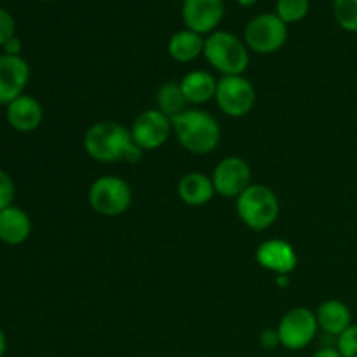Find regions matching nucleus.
Listing matches in <instances>:
<instances>
[{
	"instance_id": "obj_4",
	"label": "nucleus",
	"mask_w": 357,
	"mask_h": 357,
	"mask_svg": "<svg viewBox=\"0 0 357 357\" xmlns=\"http://www.w3.org/2000/svg\"><path fill=\"white\" fill-rule=\"evenodd\" d=\"M236 209L241 222L255 232L267 230L279 218V199L267 185L251 183L236 199Z\"/></svg>"
},
{
	"instance_id": "obj_16",
	"label": "nucleus",
	"mask_w": 357,
	"mask_h": 357,
	"mask_svg": "<svg viewBox=\"0 0 357 357\" xmlns=\"http://www.w3.org/2000/svg\"><path fill=\"white\" fill-rule=\"evenodd\" d=\"M316 317L319 330L337 338L352 324V312L347 303L335 298L321 303L316 310Z\"/></svg>"
},
{
	"instance_id": "obj_11",
	"label": "nucleus",
	"mask_w": 357,
	"mask_h": 357,
	"mask_svg": "<svg viewBox=\"0 0 357 357\" xmlns=\"http://www.w3.org/2000/svg\"><path fill=\"white\" fill-rule=\"evenodd\" d=\"M225 14L223 0H183L181 17L188 30L195 33H213Z\"/></svg>"
},
{
	"instance_id": "obj_5",
	"label": "nucleus",
	"mask_w": 357,
	"mask_h": 357,
	"mask_svg": "<svg viewBox=\"0 0 357 357\" xmlns=\"http://www.w3.org/2000/svg\"><path fill=\"white\" fill-rule=\"evenodd\" d=\"M87 201L94 213L114 218L124 215L131 208L132 190L124 178L105 174L91 183Z\"/></svg>"
},
{
	"instance_id": "obj_25",
	"label": "nucleus",
	"mask_w": 357,
	"mask_h": 357,
	"mask_svg": "<svg viewBox=\"0 0 357 357\" xmlns=\"http://www.w3.org/2000/svg\"><path fill=\"white\" fill-rule=\"evenodd\" d=\"M16 35V21H14L13 14L0 7V47H3L7 40Z\"/></svg>"
},
{
	"instance_id": "obj_29",
	"label": "nucleus",
	"mask_w": 357,
	"mask_h": 357,
	"mask_svg": "<svg viewBox=\"0 0 357 357\" xmlns=\"http://www.w3.org/2000/svg\"><path fill=\"white\" fill-rule=\"evenodd\" d=\"M275 284H278V288H288V286L291 284V278H289V275H278Z\"/></svg>"
},
{
	"instance_id": "obj_28",
	"label": "nucleus",
	"mask_w": 357,
	"mask_h": 357,
	"mask_svg": "<svg viewBox=\"0 0 357 357\" xmlns=\"http://www.w3.org/2000/svg\"><path fill=\"white\" fill-rule=\"evenodd\" d=\"M312 357H344L340 354L337 347H323L319 351H316L312 354Z\"/></svg>"
},
{
	"instance_id": "obj_13",
	"label": "nucleus",
	"mask_w": 357,
	"mask_h": 357,
	"mask_svg": "<svg viewBox=\"0 0 357 357\" xmlns=\"http://www.w3.org/2000/svg\"><path fill=\"white\" fill-rule=\"evenodd\" d=\"M257 264L265 271L275 275H289L298 265V255H296L293 244L282 239H268L257 248Z\"/></svg>"
},
{
	"instance_id": "obj_1",
	"label": "nucleus",
	"mask_w": 357,
	"mask_h": 357,
	"mask_svg": "<svg viewBox=\"0 0 357 357\" xmlns=\"http://www.w3.org/2000/svg\"><path fill=\"white\" fill-rule=\"evenodd\" d=\"M84 150L98 162L136 164L142 160L143 150L132 142L131 131L121 122L100 121L84 135Z\"/></svg>"
},
{
	"instance_id": "obj_14",
	"label": "nucleus",
	"mask_w": 357,
	"mask_h": 357,
	"mask_svg": "<svg viewBox=\"0 0 357 357\" xmlns=\"http://www.w3.org/2000/svg\"><path fill=\"white\" fill-rule=\"evenodd\" d=\"M6 121L14 131L31 132L40 128L44 121V108L33 96L21 94L6 107Z\"/></svg>"
},
{
	"instance_id": "obj_20",
	"label": "nucleus",
	"mask_w": 357,
	"mask_h": 357,
	"mask_svg": "<svg viewBox=\"0 0 357 357\" xmlns=\"http://www.w3.org/2000/svg\"><path fill=\"white\" fill-rule=\"evenodd\" d=\"M157 110L162 112L166 117L173 119L188 110V101L181 91L180 82H166L157 91Z\"/></svg>"
},
{
	"instance_id": "obj_17",
	"label": "nucleus",
	"mask_w": 357,
	"mask_h": 357,
	"mask_svg": "<svg viewBox=\"0 0 357 357\" xmlns=\"http://www.w3.org/2000/svg\"><path fill=\"white\" fill-rule=\"evenodd\" d=\"M215 194L216 190L211 176L202 173H187L178 183V197L192 208L208 204Z\"/></svg>"
},
{
	"instance_id": "obj_30",
	"label": "nucleus",
	"mask_w": 357,
	"mask_h": 357,
	"mask_svg": "<svg viewBox=\"0 0 357 357\" xmlns=\"http://www.w3.org/2000/svg\"><path fill=\"white\" fill-rule=\"evenodd\" d=\"M6 352H7V337L6 333H3L2 328H0V357L6 356Z\"/></svg>"
},
{
	"instance_id": "obj_26",
	"label": "nucleus",
	"mask_w": 357,
	"mask_h": 357,
	"mask_svg": "<svg viewBox=\"0 0 357 357\" xmlns=\"http://www.w3.org/2000/svg\"><path fill=\"white\" fill-rule=\"evenodd\" d=\"M260 345L264 349H267V351H272V349H275L279 345V337H278V330H272V328H268V330H264L260 333Z\"/></svg>"
},
{
	"instance_id": "obj_22",
	"label": "nucleus",
	"mask_w": 357,
	"mask_h": 357,
	"mask_svg": "<svg viewBox=\"0 0 357 357\" xmlns=\"http://www.w3.org/2000/svg\"><path fill=\"white\" fill-rule=\"evenodd\" d=\"M333 16L342 30L357 33V0H333Z\"/></svg>"
},
{
	"instance_id": "obj_9",
	"label": "nucleus",
	"mask_w": 357,
	"mask_h": 357,
	"mask_svg": "<svg viewBox=\"0 0 357 357\" xmlns=\"http://www.w3.org/2000/svg\"><path fill=\"white\" fill-rule=\"evenodd\" d=\"M132 142L143 150V152H152L160 149L167 142L169 135L173 132L171 119L166 117L162 112L157 108L143 110L131 124Z\"/></svg>"
},
{
	"instance_id": "obj_27",
	"label": "nucleus",
	"mask_w": 357,
	"mask_h": 357,
	"mask_svg": "<svg viewBox=\"0 0 357 357\" xmlns=\"http://www.w3.org/2000/svg\"><path fill=\"white\" fill-rule=\"evenodd\" d=\"M3 54H9V56H21V51H23V44H21L20 38L14 35L10 40H7L3 44Z\"/></svg>"
},
{
	"instance_id": "obj_3",
	"label": "nucleus",
	"mask_w": 357,
	"mask_h": 357,
	"mask_svg": "<svg viewBox=\"0 0 357 357\" xmlns=\"http://www.w3.org/2000/svg\"><path fill=\"white\" fill-rule=\"evenodd\" d=\"M204 58L223 77L244 75L250 66V49L241 38L225 30L209 33L204 40Z\"/></svg>"
},
{
	"instance_id": "obj_2",
	"label": "nucleus",
	"mask_w": 357,
	"mask_h": 357,
	"mask_svg": "<svg viewBox=\"0 0 357 357\" xmlns=\"http://www.w3.org/2000/svg\"><path fill=\"white\" fill-rule=\"evenodd\" d=\"M178 143L194 155H206L216 150L222 138V129L216 119L208 112L188 108L171 119Z\"/></svg>"
},
{
	"instance_id": "obj_12",
	"label": "nucleus",
	"mask_w": 357,
	"mask_h": 357,
	"mask_svg": "<svg viewBox=\"0 0 357 357\" xmlns=\"http://www.w3.org/2000/svg\"><path fill=\"white\" fill-rule=\"evenodd\" d=\"M30 80V65L23 56L0 54V105L7 107L10 101L24 94Z\"/></svg>"
},
{
	"instance_id": "obj_8",
	"label": "nucleus",
	"mask_w": 357,
	"mask_h": 357,
	"mask_svg": "<svg viewBox=\"0 0 357 357\" xmlns=\"http://www.w3.org/2000/svg\"><path fill=\"white\" fill-rule=\"evenodd\" d=\"M215 101L223 114L241 119L253 110L257 91L244 75H227L216 84Z\"/></svg>"
},
{
	"instance_id": "obj_32",
	"label": "nucleus",
	"mask_w": 357,
	"mask_h": 357,
	"mask_svg": "<svg viewBox=\"0 0 357 357\" xmlns=\"http://www.w3.org/2000/svg\"><path fill=\"white\" fill-rule=\"evenodd\" d=\"M44 2H52V0H44Z\"/></svg>"
},
{
	"instance_id": "obj_33",
	"label": "nucleus",
	"mask_w": 357,
	"mask_h": 357,
	"mask_svg": "<svg viewBox=\"0 0 357 357\" xmlns=\"http://www.w3.org/2000/svg\"><path fill=\"white\" fill-rule=\"evenodd\" d=\"M204 357H206V356H204Z\"/></svg>"
},
{
	"instance_id": "obj_19",
	"label": "nucleus",
	"mask_w": 357,
	"mask_h": 357,
	"mask_svg": "<svg viewBox=\"0 0 357 357\" xmlns=\"http://www.w3.org/2000/svg\"><path fill=\"white\" fill-rule=\"evenodd\" d=\"M204 40L206 38L201 33H195L188 28L178 30L167 42V52L174 61L190 63L204 52Z\"/></svg>"
},
{
	"instance_id": "obj_24",
	"label": "nucleus",
	"mask_w": 357,
	"mask_h": 357,
	"mask_svg": "<svg viewBox=\"0 0 357 357\" xmlns=\"http://www.w3.org/2000/svg\"><path fill=\"white\" fill-rule=\"evenodd\" d=\"M14 197H16V185H14V180L10 178L9 173L0 169V211L13 206Z\"/></svg>"
},
{
	"instance_id": "obj_21",
	"label": "nucleus",
	"mask_w": 357,
	"mask_h": 357,
	"mask_svg": "<svg viewBox=\"0 0 357 357\" xmlns=\"http://www.w3.org/2000/svg\"><path fill=\"white\" fill-rule=\"evenodd\" d=\"M309 0H278L275 2V14L284 21L286 24H293L302 21L309 14Z\"/></svg>"
},
{
	"instance_id": "obj_10",
	"label": "nucleus",
	"mask_w": 357,
	"mask_h": 357,
	"mask_svg": "<svg viewBox=\"0 0 357 357\" xmlns=\"http://www.w3.org/2000/svg\"><path fill=\"white\" fill-rule=\"evenodd\" d=\"M211 180L216 194L227 199H237L251 185V167L243 157H225L216 164Z\"/></svg>"
},
{
	"instance_id": "obj_23",
	"label": "nucleus",
	"mask_w": 357,
	"mask_h": 357,
	"mask_svg": "<svg viewBox=\"0 0 357 357\" xmlns=\"http://www.w3.org/2000/svg\"><path fill=\"white\" fill-rule=\"evenodd\" d=\"M337 349L344 357H357V323H352L337 338Z\"/></svg>"
},
{
	"instance_id": "obj_15",
	"label": "nucleus",
	"mask_w": 357,
	"mask_h": 357,
	"mask_svg": "<svg viewBox=\"0 0 357 357\" xmlns=\"http://www.w3.org/2000/svg\"><path fill=\"white\" fill-rule=\"evenodd\" d=\"M31 234V220L24 209L17 206L0 211V243L7 246H20L26 243Z\"/></svg>"
},
{
	"instance_id": "obj_7",
	"label": "nucleus",
	"mask_w": 357,
	"mask_h": 357,
	"mask_svg": "<svg viewBox=\"0 0 357 357\" xmlns=\"http://www.w3.org/2000/svg\"><path fill=\"white\" fill-rule=\"evenodd\" d=\"M279 345L286 351H302L309 347L319 331L316 312L305 307L289 309L278 324Z\"/></svg>"
},
{
	"instance_id": "obj_18",
	"label": "nucleus",
	"mask_w": 357,
	"mask_h": 357,
	"mask_svg": "<svg viewBox=\"0 0 357 357\" xmlns=\"http://www.w3.org/2000/svg\"><path fill=\"white\" fill-rule=\"evenodd\" d=\"M218 80L204 70H192L180 80V87L188 105H204L215 100Z\"/></svg>"
},
{
	"instance_id": "obj_31",
	"label": "nucleus",
	"mask_w": 357,
	"mask_h": 357,
	"mask_svg": "<svg viewBox=\"0 0 357 357\" xmlns=\"http://www.w3.org/2000/svg\"><path fill=\"white\" fill-rule=\"evenodd\" d=\"M241 7H251L258 2V0H236Z\"/></svg>"
},
{
	"instance_id": "obj_6",
	"label": "nucleus",
	"mask_w": 357,
	"mask_h": 357,
	"mask_svg": "<svg viewBox=\"0 0 357 357\" xmlns=\"http://www.w3.org/2000/svg\"><path fill=\"white\" fill-rule=\"evenodd\" d=\"M288 40V24L275 13H261L244 28V44L258 54H272Z\"/></svg>"
}]
</instances>
